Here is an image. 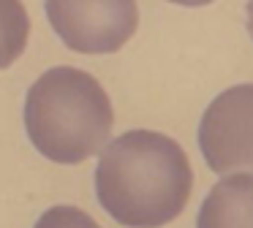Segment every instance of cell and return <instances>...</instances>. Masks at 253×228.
<instances>
[{"mask_svg":"<svg viewBox=\"0 0 253 228\" xmlns=\"http://www.w3.org/2000/svg\"><path fill=\"white\" fill-rule=\"evenodd\" d=\"M193 190L185 150L158 130L112 139L95 166V198L126 228H161L180 217Z\"/></svg>","mask_w":253,"mask_h":228,"instance_id":"obj_1","label":"cell"},{"mask_svg":"<svg viewBox=\"0 0 253 228\" xmlns=\"http://www.w3.org/2000/svg\"><path fill=\"white\" fill-rule=\"evenodd\" d=\"M115 112L101 81L87 71L57 65L30 84L25 98L28 139L52 163H82L109 144Z\"/></svg>","mask_w":253,"mask_h":228,"instance_id":"obj_2","label":"cell"},{"mask_svg":"<svg viewBox=\"0 0 253 228\" xmlns=\"http://www.w3.org/2000/svg\"><path fill=\"white\" fill-rule=\"evenodd\" d=\"M46 19L79 54L120 52L139 25L136 0H46Z\"/></svg>","mask_w":253,"mask_h":228,"instance_id":"obj_3","label":"cell"},{"mask_svg":"<svg viewBox=\"0 0 253 228\" xmlns=\"http://www.w3.org/2000/svg\"><path fill=\"white\" fill-rule=\"evenodd\" d=\"M199 147L220 177L253 174V84H234L212 98L199 122Z\"/></svg>","mask_w":253,"mask_h":228,"instance_id":"obj_4","label":"cell"},{"mask_svg":"<svg viewBox=\"0 0 253 228\" xmlns=\"http://www.w3.org/2000/svg\"><path fill=\"white\" fill-rule=\"evenodd\" d=\"M196 228H253V174L220 177L204 195Z\"/></svg>","mask_w":253,"mask_h":228,"instance_id":"obj_5","label":"cell"},{"mask_svg":"<svg viewBox=\"0 0 253 228\" xmlns=\"http://www.w3.org/2000/svg\"><path fill=\"white\" fill-rule=\"evenodd\" d=\"M30 38V16L22 0H0V71L11 68Z\"/></svg>","mask_w":253,"mask_h":228,"instance_id":"obj_6","label":"cell"},{"mask_svg":"<svg viewBox=\"0 0 253 228\" xmlns=\"http://www.w3.org/2000/svg\"><path fill=\"white\" fill-rule=\"evenodd\" d=\"M33 228H101L87 212H82L79 206L57 204L52 209H46L44 215L36 220Z\"/></svg>","mask_w":253,"mask_h":228,"instance_id":"obj_7","label":"cell"},{"mask_svg":"<svg viewBox=\"0 0 253 228\" xmlns=\"http://www.w3.org/2000/svg\"><path fill=\"white\" fill-rule=\"evenodd\" d=\"M169 3L185 5V8H199V5H210V3H215V0H169Z\"/></svg>","mask_w":253,"mask_h":228,"instance_id":"obj_8","label":"cell"},{"mask_svg":"<svg viewBox=\"0 0 253 228\" xmlns=\"http://www.w3.org/2000/svg\"><path fill=\"white\" fill-rule=\"evenodd\" d=\"M245 14H248V33H251V38H253V0H248Z\"/></svg>","mask_w":253,"mask_h":228,"instance_id":"obj_9","label":"cell"}]
</instances>
